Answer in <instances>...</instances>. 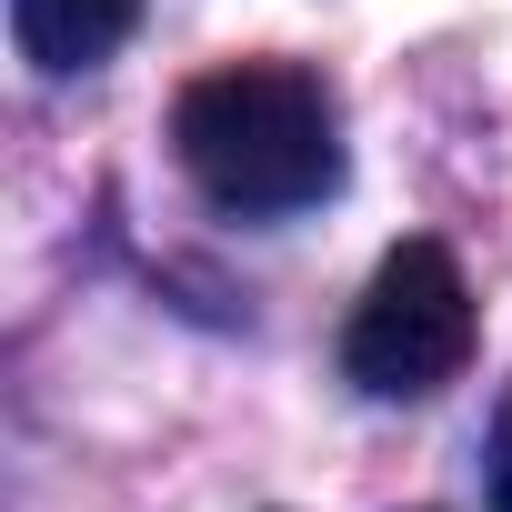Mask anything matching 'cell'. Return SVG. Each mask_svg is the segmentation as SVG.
<instances>
[{
	"label": "cell",
	"mask_w": 512,
	"mask_h": 512,
	"mask_svg": "<svg viewBox=\"0 0 512 512\" xmlns=\"http://www.w3.org/2000/svg\"><path fill=\"white\" fill-rule=\"evenodd\" d=\"M171 151L201 181V201L241 221L312 211L342 181V121L332 91L292 61H221L171 101Z\"/></svg>",
	"instance_id": "obj_1"
},
{
	"label": "cell",
	"mask_w": 512,
	"mask_h": 512,
	"mask_svg": "<svg viewBox=\"0 0 512 512\" xmlns=\"http://www.w3.org/2000/svg\"><path fill=\"white\" fill-rule=\"evenodd\" d=\"M492 512H512V392H502V412H492Z\"/></svg>",
	"instance_id": "obj_4"
},
{
	"label": "cell",
	"mask_w": 512,
	"mask_h": 512,
	"mask_svg": "<svg viewBox=\"0 0 512 512\" xmlns=\"http://www.w3.org/2000/svg\"><path fill=\"white\" fill-rule=\"evenodd\" d=\"M472 362V282L442 241H402L382 251L372 292L342 322V372L372 402H422Z\"/></svg>",
	"instance_id": "obj_2"
},
{
	"label": "cell",
	"mask_w": 512,
	"mask_h": 512,
	"mask_svg": "<svg viewBox=\"0 0 512 512\" xmlns=\"http://www.w3.org/2000/svg\"><path fill=\"white\" fill-rule=\"evenodd\" d=\"M131 31H141V0H11V41H21V61L41 81L101 71Z\"/></svg>",
	"instance_id": "obj_3"
}]
</instances>
